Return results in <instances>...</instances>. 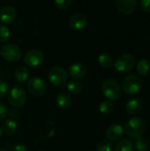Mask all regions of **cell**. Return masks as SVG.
Here are the masks:
<instances>
[{
  "label": "cell",
  "instance_id": "4316f807",
  "mask_svg": "<svg viewBox=\"0 0 150 151\" xmlns=\"http://www.w3.org/2000/svg\"><path fill=\"white\" fill-rule=\"evenodd\" d=\"M10 37V30L3 24H0V42H5Z\"/></svg>",
  "mask_w": 150,
  "mask_h": 151
},
{
  "label": "cell",
  "instance_id": "ba28073f",
  "mask_svg": "<svg viewBox=\"0 0 150 151\" xmlns=\"http://www.w3.org/2000/svg\"><path fill=\"white\" fill-rule=\"evenodd\" d=\"M27 89L34 96H42L47 91V86L43 80L39 77H33L27 82Z\"/></svg>",
  "mask_w": 150,
  "mask_h": 151
},
{
  "label": "cell",
  "instance_id": "52a82bcc",
  "mask_svg": "<svg viewBox=\"0 0 150 151\" xmlns=\"http://www.w3.org/2000/svg\"><path fill=\"white\" fill-rule=\"evenodd\" d=\"M1 56L9 62H16L21 58V50L13 43L4 44L1 49Z\"/></svg>",
  "mask_w": 150,
  "mask_h": 151
},
{
  "label": "cell",
  "instance_id": "f1b7e54d",
  "mask_svg": "<svg viewBox=\"0 0 150 151\" xmlns=\"http://www.w3.org/2000/svg\"><path fill=\"white\" fill-rule=\"evenodd\" d=\"M8 84L4 81H0V99L6 96V94L8 93Z\"/></svg>",
  "mask_w": 150,
  "mask_h": 151
},
{
  "label": "cell",
  "instance_id": "7c38bea8",
  "mask_svg": "<svg viewBox=\"0 0 150 151\" xmlns=\"http://www.w3.org/2000/svg\"><path fill=\"white\" fill-rule=\"evenodd\" d=\"M88 68L81 62L73 63L69 68V75L74 80H80L85 77L87 74Z\"/></svg>",
  "mask_w": 150,
  "mask_h": 151
},
{
  "label": "cell",
  "instance_id": "2e32d148",
  "mask_svg": "<svg viewBox=\"0 0 150 151\" xmlns=\"http://www.w3.org/2000/svg\"><path fill=\"white\" fill-rule=\"evenodd\" d=\"M143 103L140 98H133L127 102L126 104V111L131 115H136L140 113L142 110Z\"/></svg>",
  "mask_w": 150,
  "mask_h": 151
},
{
  "label": "cell",
  "instance_id": "9a60e30c",
  "mask_svg": "<svg viewBox=\"0 0 150 151\" xmlns=\"http://www.w3.org/2000/svg\"><path fill=\"white\" fill-rule=\"evenodd\" d=\"M56 103L61 109H68L72 104V97L67 92H60L57 96Z\"/></svg>",
  "mask_w": 150,
  "mask_h": 151
},
{
  "label": "cell",
  "instance_id": "d6986e66",
  "mask_svg": "<svg viewBox=\"0 0 150 151\" xmlns=\"http://www.w3.org/2000/svg\"><path fill=\"white\" fill-rule=\"evenodd\" d=\"M28 76H29V71L27 70V68H26L24 66H19L15 70L14 77H15V80L17 81V82H19V83L25 82L27 80Z\"/></svg>",
  "mask_w": 150,
  "mask_h": 151
},
{
  "label": "cell",
  "instance_id": "cb8c5ba5",
  "mask_svg": "<svg viewBox=\"0 0 150 151\" xmlns=\"http://www.w3.org/2000/svg\"><path fill=\"white\" fill-rule=\"evenodd\" d=\"M113 104L111 101H103L99 104V111L103 115H108L112 111Z\"/></svg>",
  "mask_w": 150,
  "mask_h": 151
},
{
  "label": "cell",
  "instance_id": "4dcf8cb0",
  "mask_svg": "<svg viewBox=\"0 0 150 151\" xmlns=\"http://www.w3.org/2000/svg\"><path fill=\"white\" fill-rule=\"evenodd\" d=\"M141 9L145 12H150V0H142L140 2Z\"/></svg>",
  "mask_w": 150,
  "mask_h": 151
},
{
  "label": "cell",
  "instance_id": "7402d4cb",
  "mask_svg": "<svg viewBox=\"0 0 150 151\" xmlns=\"http://www.w3.org/2000/svg\"><path fill=\"white\" fill-rule=\"evenodd\" d=\"M149 62L147 59H141L137 64V72L139 73L140 75L144 76L146 74H148V73L149 72Z\"/></svg>",
  "mask_w": 150,
  "mask_h": 151
},
{
  "label": "cell",
  "instance_id": "8992f818",
  "mask_svg": "<svg viewBox=\"0 0 150 151\" xmlns=\"http://www.w3.org/2000/svg\"><path fill=\"white\" fill-rule=\"evenodd\" d=\"M135 65V59L131 54H123L119 56L115 63V69L120 73H126L130 72Z\"/></svg>",
  "mask_w": 150,
  "mask_h": 151
},
{
  "label": "cell",
  "instance_id": "5b68a950",
  "mask_svg": "<svg viewBox=\"0 0 150 151\" xmlns=\"http://www.w3.org/2000/svg\"><path fill=\"white\" fill-rule=\"evenodd\" d=\"M141 80L134 73L127 75L123 81V89L128 95H135L141 88Z\"/></svg>",
  "mask_w": 150,
  "mask_h": 151
},
{
  "label": "cell",
  "instance_id": "4fadbf2b",
  "mask_svg": "<svg viewBox=\"0 0 150 151\" xmlns=\"http://www.w3.org/2000/svg\"><path fill=\"white\" fill-rule=\"evenodd\" d=\"M16 10L10 5L4 6L0 9V20L3 23L9 24L11 23L16 18Z\"/></svg>",
  "mask_w": 150,
  "mask_h": 151
},
{
  "label": "cell",
  "instance_id": "ac0fdd59",
  "mask_svg": "<svg viewBox=\"0 0 150 151\" xmlns=\"http://www.w3.org/2000/svg\"><path fill=\"white\" fill-rule=\"evenodd\" d=\"M54 123L52 121H47L42 127L40 130V136L42 139H47L51 137L55 131H54V127H53Z\"/></svg>",
  "mask_w": 150,
  "mask_h": 151
},
{
  "label": "cell",
  "instance_id": "7a4b0ae2",
  "mask_svg": "<svg viewBox=\"0 0 150 151\" xmlns=\"http://www.w3.org/2000/svg\"><path fill=\"white\" fill-rule=\"evenodd\" d=\"M102 91L104 96L110 100H118L120 98L122 89L118 81L112 79L106 80L102 84Z\"/></svg>",
  "mask_w": 150,
  "mask_h": 151
},
{
  "label": "cell",
  "instance_id": "836d02e7",
  "mask_svg": "<svg viewBox=\"0 0 150 151\" xmlns=\"http://www.w3.org/2000/svg\"><path fill=\"white\" fill-rule=\"evenodd\" d=\"M1 134H2V127H0V136H1Z\"/></svg>",
  "mask_w": 150,
  "mask_h": 151
},
{
  "label": "cell",
  "instance_id": "6da1fadb",
  "mask_svg": "<svg viewBox=\"0 0 150 151\" xmlns=\"http://www.w3.org/2000/svg\"><path fill=\"white\" fill-rule=\"evenodd\" d=\"M147 130V123L141 118H133L129 119L125 127L126 134L133 139L137 140L142 137Z\"/></svg>",
  "mask_w": 150,
  "mask_h": 151
},
{
  "label": "cell",
  "instance_id": "1f68e13d",
  "mask_svg": "<svg viewBox=\"0 0 150 151\" xmlns=\"http://www.w3.org/2000/svg\"><path fill=\"white\" fill-rule=\"evenodd\" d=\"M7 111L8 110L5 107V105L2 102H0V121L4 120L6 118V116H7Z\"/></svg>",
  "mask_w": 150,
  "mask_h": 151
},
{
  "label": "cell",
  "instance_id": "30bf717a",
  "mask_svg": "<svg viewBox=\"0 0 150 151\" xmlns=\"http://www.w3.org/2000/svg\"><path fill=\"white\" fill-rule=\"evenodd\" d=\"M116 8L117 10L124 14V15H129L132 14L138 6V1L136 0H117L116 3Z\"/></svg>",
  "mask_w": 150,
  "mask_h": 151
},
{
  "label": "cell",
  "instance_id": "44dd1931",
  "mask_svg": "<svg viewBox=\"0 0 150 151\" xmlns=\"http://www.w3.org/2000/svg\"><path fill=\"white\" fill-rule=\"evenodd\" d=\"M133 143L128 139H123L116 145L115 151H133Z\"/></svg>",
  "mask_w": 150,
  "mask_h": 151
},
{
  "label": "cell",
  "instance_id": "ffe728a7",
  "mask_svg": "<svg viewBox=\"0 0 150 151\" xmlns=\"http://www.w3.org/2000/svg\"><path fill=\"white\" fill-rule=\"evenodd\" d=\"M98 64L103 68H110L113 65V59L109 53H102L98 57Z\"/></svg>",
  "mask_w": 150,
  "mask_h": 151
},
{
  "label": "cell",
  "instance_id": "d590c367",
  "mask_svg": "<svg viewBox=\"0 0 150 151\" xmlns=\"http://www.w3.org/2000/svg\"><path fill=\"white\" fill-rule=\"evenodd\" d=\"M38 151H44L43 150H38Z\"/></svg>",
  "mask_w": 150,
  "mask_h": 151
},
{
  "label": "cell",
  "instance_id": "5bb4252c",
  "mask_svg": "<svg viewBox=\"0 0 150 151\" xmlns=\"http://www.w3.org/2000/svg\"><path fill=\"white\" fill-rule=\"evenodd\" d=\"M124 134V128L121 125L113 124L106 130V137L110 141H118Z\"/></svg>",
  "mask_w": 150,
  "mask_h": 151
},
{
  "label": "cell",
  "instance_id": "9c48e42d",
  "mask_svg": "<svg viewBox=\"0 0 150 151\" xmlns=\"http://www.w3.org/2000/svg\"><path fill=\"white\" fill-rule=\"evenodd\" d=\"M44 59L43 53L38 49H32L29 50L24 55V62L27 65L30 67H36L39 66Z\"/></svg>",
  "mask_w": 150,
  "mask_h": 151
},
{
  "label": "cell",
  "instance_id": "3957f363",
  "mask_svg": "<svg viewBox=\"0 0 150 151\" xmlns=\"http://www.w3.org/2000/svg\"><path fill=\"white\" fill-rule=\"evenodd\" d=\"M27 100V94L24 88L19 86H14L8 93V102L14 108L21 107L25 104Z\"/></svg>",
  "mask_w": 150,
  "mask_h": 151
},
{
  "label": "cell",
  "instance_id": "f546056e",
  "mask_svg": "<svg viewBox=\"0 0 150 151\" xmlns=\"http://www.w3.org/2000/svg\"><path fill=\"white\" fill-rule=\"evenodd\" d=\"M7 115L10 116L11 118V119H18L20 117V111L16 108H12V109H10L7 111Z\"/></svg>",
  "mask_w": 150,
  "mask_h": 151
},
{
  "label": "cell",
  "instance_id": "8fae6325",
  "mask_svg": "<svg viewBox=\"0 0 150 151\" xmlns=\"http://www.w3.org/2000/svg\"><path fill=\"white\" fill-rule=\"evenodd\" d=\"M88 22V19L85 14L81 12L74 13L69 19L70 27L74 30H81L83 29Z\"/></svg>",
  "mask_w": 150,
  "mask_h": 151
},
{
  "label": "cell",
  "instance_id": "8d00e7d4",
  "mask_svg": "<svg viewBox=\"0 0 150 151\" xmlns=\"http://www.w3.org/2000/svg\"><path fill=\"white\" fill-rule=\"evenodd\" d=\"M0 56H1V51H0Z\"/></svg>",
  "mask_w": 150,
  "mask_h": 151
},
{
  "label": "cell",
  "instance_id": "83f0119b",
  "mask_svg": "<svg viewBox=\"0 0 150 151\" xmlns=\"http://www.w3.org/2000/svg\"><path fill=\"white\" fill-rule=\"evenodd\" d=\"M72 4V0H55L54 4L59 10H65Z\"/></svg>",
  "mask_w": 150,
  "mask_h": 151
},
{
  "label": "cell",
  "instance_id": "d4e9b609",
  "mask_svg": "<svg viewBox=\"0 0 150 151\" xmlns=\"http://www.w3.org/2000/svg\"><path fill=\"white\" fill-rule=\"evenodd\" d=\"M149 148V143L147 139L140 137L135 142V149L138 151H147Z\"/></svg>",
  "mask_w": 150,
  "mask_h": 151
},
{
  "label": "cell",
  "instance_id": "603a6c76",
  "mask_svg": "<svg viewBox=\"0 0 150 151\" xmlns=\"http://www.w3.org/2000/svg\"><path fill=\"white\" fill-rule=\"evenodd\" d=\"M66 88H67V90L70 93L74 94V95L80 94V92L82 91V86L77 81H69Z\"/></svg>",
  "mask_w": 150,
  "mask_h": 151
},
{
  "label": "cell",
  "instance_id": "e0dca14e",
  "mask_svg": "<svg viewBox=\"0 0 150 151\" xmlns=\"http://www.w3.org/2000/svg\"><path fill=\"white\" fill-rule=\"evenodd\" d=\"M18 128V125L15 120L11 119H8L4 120L2 125V131H4L8 135H12Z\"/></svg>",
  "mask_w": 150,
  "mask_h": 151
},
{
  "label": "cell",
  "instance_id": "e575fe53",
  "mask_svg": "<svg viewBox=\"0 0 150 151\" xmlns=\"http://www.w3.org/2000/svg\"><path fill=\"white\" fill-rule=\"evenodd\" d=\"M0 151H6L4 149H3V148H0Z\"/></svg>",
  "mask_w": 150,
  "mask_h": 151
},
{
  "label": "cell",
  "instance_id": "484cf974",
  "mask_svg": "<svg viewBox=\"0 0 150 151\" xmlns=\"http://www.w3.org/2000/svg\"><path fill=\"white\" fill-rule=\"evenodd\" d=\"M96 150L97 151H111L112 150V144L111 142L103 140L97 143Z\"/></svg>",
  "mask_w": 150,
  "mask_h": 151
},
{
  "label": "cell",
  "instance_id": "d6a6232c",
  "mask_svg": "<svg viewBox=\"0 0 150 151\" xmlns=\"http://www.w3.org/2000/svg\"><path fill=\"white\" fill-rule=\"evenodd\" d=\"M12 151H27V148L23 144H16L13 146Z\"/></svg>",
  "mask_w": 150,
  "mask_h": 151
},
{
  "label": "cell",
  "instance_id": "277c9868",
  "mask_svg": "<svg viewBox=\"0 0 150 151\" xmlns=\"http://www.w3.org/2000/svg\"><path fill=\"white\" fill-rule=\"evenodd\" d=\"M48 79L52 85L62 86L68 79V73L62 66H54L49 70Z\"/></svg>",
  "mask_w": 150,
  "mask_h": 151
}]
</instances>
